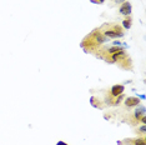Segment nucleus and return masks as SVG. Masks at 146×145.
<instances>
[{
	"mask_svg": "<svg viewBox=\"0 0 146 145\" xmlns=\"http://www.w3.org/2000/svg\"><path fill=\"white\" fill-rule=\"evenodd\" d=\"M137 131H140V133H141L142 135H144V134L146 133V125H145V124H142L141 126H140V128H139V129H137Z\"/></svg>",
	"mask_w": 146,
	"mask_h": 145,
	"instance_id": "nucleus-8",
	"label": "nucleus"
},
{
	"mask_svg": "<svg viewBox=\"0 0 146 145\" xmlns=\"http://www.w3.org/2000/svg\"><path fill=\"white\" fill-rule=\"evenodd\" d=\"M129 145H146V139L142 138H136V139H130L127 140Z\"/></svg>",
	"mask_w": 146,
	"mask_h": 145,
	"instance_id": "nucleus-6",
	"label": "nucleus"
},
{
	"mask_svg": "<svg viewBox=\"0 0 146 145\" xmlns=\"http://www.w3.org/2000/svg\"><path fill=\"white\" fill-rule=\"evenodd\" d=\"M124 1H126V0H115L116 4H120V3H124Z\"/></svg>",
	"mask_w": 146,
	"mask_h": 145,
	"instance_id": "nucleus-11",
	"label": "nucleus"
},
{
	"mask_svg": "<svg viewBox=\"0 0 146 145\" xmlns=\"http://www.w3.org/2000/svg\"><path fill=\"white\" fill-rule=\"evenodd\" d=\"M142 116H145V108L144 106H139L134 111V119L137 120V121H140V119Z\"/></svg>",
	"mask_w": 146,
	"mask_h": 145,
	"instance_id": "nucleus-5",
	"label": "nucleus"
},
{
	"mask_svg": "<svg viewBox=\"0 0 146 145\" xmlns=\"http://www.w3.org/2000/svg\"><path fill=\"white\" fill-rule=\"evenodd\" d=\"M131 10H132V6L129 1H124L122 3V5L120 6V14L122 15H130L131 14Z\"/></svg>",
	"mask_w": 146,
	"mask_h": 145,
	"instance_id": "nucleus-4",
	"label": "nucleus"
},
{
	"mask_svg": "<svg viewBox=\"0 0 146 145\" xmlns=\"http://www.w3.org/2000/svg\"><path fill=\"white\" fill-rule=\"evenodd\" d=\"M124 90H125L124 85H114L110 90V96H112V98L120 96V95H122V93H124Z\"/></svg>",
	"mask_w": 146,
	"mask_h": 145,
	"instance_id": "nucleus-2",
	"label": "nucleus"
},
{
	"mask_svg": "<svg viewBox=\"0 0 146 145\" xmlns=\"http://www.w3.org/2000/svg\"><path fill=\"white\" fill-rule=\"evenodd\" d=\"M140 104V99L136 96H129L125 99V105L127 108H134V106H139Z\"/></svg>",
	"mask_w": 146,
	"mask_h": 145,
	"instance_id": "nucleus-3",
	"label": "nucleus"
},
{
	"mask_svg": "<svg viewBox=\"0 0 146 145\" xmlns=\"http://www.w3.org/2000/svg\"><path fill=\"white\" fill-rule=\"evenodd\" d=\"M56 145H68V144H66V143H64V141H59V143L56 144Z\"/></svg>",
	"mask_w": 146,
	"mask_h": 145,
	"instance_id": "nucleus-12",
	"label": "nucleus"
},
{
	"mask_svg": "<svg viewBox=\"0 0 146 145\" xmlns=\"http://www.w3.org/2000/svg\"><path fill=\"white\" fill-rule=\"evenodd\" d=\"M92 3H95V4H102V3L105 1V0H91Z\"/></svg>",
	"mask_w": 146,
	"mask_h": 145,
	"instance_id": "nucleus-9",
	"label": "nucleus"
},
{
	"mask_svg": "<svg viewBox=\"0 0 146 145\" xmlns=\"http://www.w3.org/2000/svg\"><path fill=\"white\" fill-rule=\"evenodd\" d=\"M122 26H124L125 29H130L131 28V19L130 18L125 19V20L122 21Z\"/></svg>",
	"mask_w": 146,
	"mask_h": 145,
	"instance_id": "nucleus-7",
	"label": "nucleus"
},
{
	"mask_svg": "<svg viewBox=\"0 0 146 145\" xmlns=\"http://www.w3.org/2000/svg\"><path fill=\"white\" fill-rule=\"evenodd\" d=\"M101 33L104 34V36L110 39H116V38H122L124 36V30L117 25H110L108 28V25H104L100 29Z\"/></svg>",
	"mask_w": 146,
	"mask_h": 145,
	"instance_id": "nucleus-1",
	"label": "nucleus"
},
{
	"mask_svg": "<svg viewBox=\"0 0 146 145\" xmlns=\"http://www.w3.org/2000/svg\"><path fill=\"white\" fill-rule=\"evenodd\" d=\"M140 121H141L142 124H146V116H142L141 119H140Z\"/></svg>",
	"mask_w": 146,
	"mask_h": 145,
	"instance_id": "nucleus-10",
	"label": "nucleus"
}]
</instances>
